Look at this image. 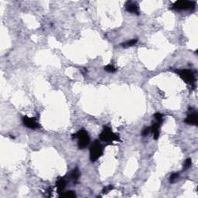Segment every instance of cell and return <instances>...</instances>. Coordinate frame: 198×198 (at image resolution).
<instances>
[{
    "instance_id": "obj_1",
    "label": "cell",
    "mask_w": 198,
    "mask_h": 198,
    "mask_svg": "<svg viewBox=\"0 0 198 198\" xmlns=\"http://www.w3.org/2000/svg\"><path fill=\"white\" fill-rule=\"evenodd\" d=\"M73 139H78V147L80 149H85L90 143V137L88 136V133L84 128L80 129L75 134L72 135Z\"/></svg>"
},
{
    "instance_id": "obj_2",
    "label": "cell",
    "mask_w": 198,
    "mask_h": 198,
    "mask_svg": "<svg viewBox=\"0 0 198 198\" xmlns=\"http://www.w3.org/2000/svg\"><path fill=\"white\" fill-rule=\"evenodd\" d=\"M103 154V147L98 140H95L90 147V160L91 162H95Z\"/></svg>"
},
{
    "instance_id": "obj_3",
    "label": "cell",
    "mask_w": 198,
    "mask_h": 198,
    "mask_svg": "<svg viewBox=\"0 0 198 198\" xmlns=\"http://www.w3.org/2000/svg\"><path fill=\"white\" fill-rule=\"evenodd\" d=\"M174 72H176L180 78L187 84L194 86V83L196 81L195 74L192 70H187V69H181V70H174Z\"/></svg>"
},
{
    "instance_id": "obj_4",
    "label": "cell",
    "mask_w": 198,
    "mask_h": 198,
    "mask_svg": "<svg viewBox=\"0 0 198 198\" xmlns=\"http://www.w3.org/2000/svg\"><path fill=\"white\" fill-rule=\"evenodd\" d=\"M99 138L102 141L106 142H112L113 141H119L118 136L112 132L109 127H104L102 132L99 136Z\"/></svg>"
},
{
    "instance_id": "obj_5",
    "label": "cell",
    "mask_w": 198,
    "mask_h": 198,
    "mask_svg": "<svg viewBox=\"0 0 198 198\" xmlns=\"http://www.w3.org/2000/svg\"><path fill=\"white\" fill-rule=\"evenodd\" d=\"M196 2L192 1H176L173 4L172 9L174 10H187L195 8Z\"/></svg>"
},
{
    "instance_id": "obj_6",
    "label": "cell",
    "mask_w": 198,
    "mask_h": 198,
    "mask_svg": "<svg viewBox=\"0 0 198 198\" xmlns=\"http://www.w3.org/2000/svg\"><path fill=\"white\" fill-rule=\"evenodd\" d=\"M22 122L25 126L27 128H32V129H36L40 128V124L36 122V120L34 118H30L27 116H24L22 118Z\"/></svg>"
},
{
    "instance_id": "obj_7",
    "label": "cell",
    "mask_w": 198,
    "mask_h": 198,
    "mask_svg": "<svg viewBox=\"0 0 198 198\" xmlns=\"http://www.w3.org/2000/svg\"><path fill=\"white\" fill-rule=\"evenodd\" d=\"M184 122L187 125H197L198 115L196 111H194V109L190 111V113L188 114V115H187V117H186Z\"/></svg>"
},
{
    "instance_id": "obj_8",
    "label": "cell",
    "mask_w": 198,
    "mask_h": 198,
    "mask_svg": "<svg viewBox=\"0 0 198 198\" xmlns=\"http://www.w3.org/2000/svg\"><path fill=\"white\" fill-rule=\"evenodd\" d=\"M125 9L128 12L134 13V14H139V8L137 2H132V1H128L125 2Z\"/></svg>"
},
{
    "instance_id": "obj_9",
    "label": "cell",
    "mask_w": 198,
    "mask_h": 198,
    "mask_svg": "<svg viewBox=\"0 0 198 198\" xmlns=\"http://www.w3.org/2000/svg\"><path fill=\"white\" fill-rule=\"evenodd\" d=\"M161 124L159 122H153L152 127H151V132L153 133V139L155 140H157L160 137V128Z\"/></svg>"
},
{
    "instance_id": "obj_10",
    "label": "cell",
    "mask_w": 198,
    "mask_h": 198,
    "mask_svg": "<svg viewBox=\"0 0 198 198\" xmlns=\"http://www.w3.org/2000/svg\"><path fill=\"white\" fill-rule=\"evenodd\" d=\"M56 186L57 189V192L60 194L64 190V189L65 188V186H66V180H64V178L59 179V180L57 181L56 183Z\"/></svg>"
},
{
    "instance_id": "obj_11",
    "label": "cell",
    "mask_w": 198,
    "mask_h": 198,
    "mask_svg": "<svg viewBox=\"0 0 198 198\" xmlns=\"http://www.w3.org/2000/svg\"><path fill=\"white\" fill-rule=\"evenodd\" d=\"M79 177H80V172H79V170H78V168L74 169L72 172L70 173V178L72 179L73 180H74V181H77L79 179Z\"/></svg>"
},
{
    "instance_id": "obj_12",
    "label": "cell",
    "mask_w": 198,
    "mask_h": 198,
    "mask_svg": "<svg viewBox=\"0 0 198 198\" xmlns=\"http://www.w3.org/2000/svg\"><path fill=\"white\" fill-rule=\"evenodd\" d=\"M137 42H138V40H137V39H133V40H128V41H127V42L125 43H123V44H122V46H123L124 47H129V46H134V45H136V44H137Z\"/></svg>"
},
{
    "instance_id": "obj_13",
    "label": "cell",
    "mask_w": 198,
    "mask_h": 198,
    "mask_svg": "<svg viewBox=\"0 0 198 198\" xmlns=\"http://www.w3.org/2000/svg\"><path fill=\"white\" fill-rule=\"evenodd\" d=\"M154 118L156 120V122L162 125V121H163V115L160 113V112H157V113H156V114L154 115Z\"/></svg>"
},
{
    "instance_id": "obj_14",
    "label": "cell",
    "mask_w": 198,
    "mask_h": 198,
    "mask_svg": "<svg viewBox=\"0 0 198 198\" xmlns=\"http://www.w3.org/2000/svg\"><path fill=\"white\" fill-rule=\"evenodd\" d=\"M60 197H76V194H75L74 191L70 190V191H67V192L61 194Z\"/></svg>"
},
{
    "instance_id": "obj_15",
    "label": "cell",
    "mask_w": 198,
    "mask_h": 198,
    "mask_svg": "<svg viewBox=\"0 0 198 198\" xmlns=\"http://www.w3.org/2000/svg\"><path fill=\"white\" fill-rule=\"evenodd\" d=\"M116 70H117V69H116L113 65H112V64H108V65L104 67V70H106L107 72L114 73L115 72Z\"/></svg>"
},
{
    "instance_id": "obj_16",
    "label": "cell",
    "mask_w": 198,
    "mask_h": 198,
    "mask_svg": "<svg viewBox=\"0 0 198 198\" xmlns=\"http://www.w3.org/2000/svg\"><path fill=\"white\" fill-rule=\"evenodd\" d=\"M191 165H192V161H191V160H190V158L185 160L183 165V170H188L190 166H191Z\"/></svg>"
},
{
    "instance_id": "obj_17",
    "label": "cell",
    "mask_w": 198,
    "mask_h": 198,
    "mask_svg": "<svg viewBox=\"0 0 198 198\" xmlns=\"http://www.w3.org/2000/svg\"><path fill=\"white\" fill-rule=\"evenodd\" d=\"M178 177H179L178 173H172L170 177V182L171 183H174L176 180H177Z\"/></svg>"
},
{
    "instance_id": "obj_18",
    "label": "cell",
    "mask_w": 198,
    "mask_h": 198,
    "mask_svg": "<svg viewBox=\"0 0 198 198\" xmlns=\"http://www.w3.org/2000/svg\"><path fill=\"white\" fill-rule=\"evenodd\" d=\"M151 132V127H146L145 128H143L142 131V136H147L149 134V132Z\"/></svg>"
},
{
    "instance_id": "obj_19",
    "label": "cell",
    "mask_w": 198,
    "mask_h": 198,
    "mask_svg": "<svg viewBox=\"0 0 198 198\" xmlns=\"http://www.w3.org/2000/svg\"><path fill=\"white\" fill-rule=\"evenodd\" d=\"M113 188H114V186H112V185H108V186H105V187L103 189V190H102V194H107V193H108L109 191H111Z\"/></svg>"
}]
</instances>
